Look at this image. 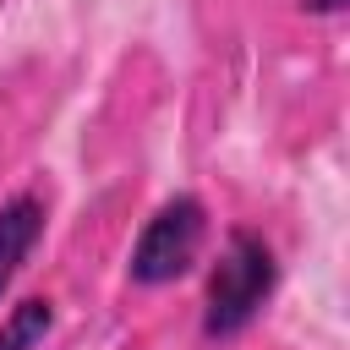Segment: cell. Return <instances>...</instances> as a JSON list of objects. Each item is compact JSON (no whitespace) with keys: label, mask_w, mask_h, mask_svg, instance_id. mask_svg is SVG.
<instances>
[{"label":"cell","mask_w":350,"mask_h":350,"mask_svg":"<svg viewBox=\"0 0 350 350\" xmlns=\"http://www.w3.org/2000/svg\"><path fill=\"white\" fill-rule=\"evenodd\" d=\"M279 290V262L273 246L257 230H230L213 273H208V295H202V334L208 339H235L241 328L257 323V312L273 301Z\"/></svg>","instance_id":"1"},{"label":"cell","mask_w":350,"mask_h":350,"mask_svg":"<svg viewBox=\"0 0 350 350\" xmlns=\"http://www.w3.org/2000/svg\"><path fill=\"white\" fill-rule=\"evenodd\" d=\"M202 241H208V202L197 191H175L170 202L153 208V219L131 241V262H126L131 284L153 290V284H170V279L191 273Z\"/></svg>","instance_id":"2"},{"label":"cell","mask_w":350,"mask_h":350,"mask_svg":"<svg viewBox=\"0 0 350 350\" xmlns=\"http://www.w3.org/2000/svg\"><path fill=\"white\" fill-rule=\"evenodd\" d=\"M38 235H44V197H38V191L5 197V202H0V295L11 290L22 257L38 246Z\"/></svg>","instance_id":"3"},{"label":"cell","mask_w":350,"mask_h":350,"mask_svg":"<svg viewBox=\"0 0 350 350\" xmlns=\"http://www.w3.org/2000/svg\"><path fill=\"white\" fill-rule=\"evenodd\" d=\"M49 328H55V301H44V295H22V301L0 317V350H33Z\"/></svg>","instance_id":"4"},{"label":"cell","mask_w":350,"mask_h":350,"mask_svg":"<svg viewBox=\"0 0 350 350\" xmlns=\"http://www.w3.org/2000/svg\"><path fill=\"white\" fill-rule=\"evenodd\" d=\"M301 5H306L312 16H339V11H345V0H301Z\"/></svg>","instance_id":"5"}]
</instances>
